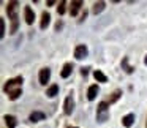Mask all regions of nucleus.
<instances>
[{
  "label": "nucleus",
  "instance_id": "obj_1",
  "mask_svg": "<svg viewBox=\"0 0 147 128\" xmlns=\"http://www.w3.org/2000/svg\"><path fill=\"white\" fill-rule=\"evenodd\" d=\"M108 119H109V103L101 101L98 104V108H96V120H98L100 123H103V122H106Z\"/></svg>",
  "mask_w": 147,
  "mask_h": 128
},
{
  "label": "nucleus",
  "instance_id": "obj_2",
  "mask_svg": "<svg viewBox=\"0 0 147 128\" xmlns=\"http://www.w3.org/2000/svg\"><path fill=\"white\" fill-rule=\"evenodd\" d=\"M21 84H22V76H18V77H14V79L7 81V84H5L3 90H5L7 93H11L13 90L21 89Z\"/></svg>",
  "mask_w": 147,
  "mask_h": 128
},
{
  "label": "nucleus",
  "instance_id": "obj_3",
  "mask_svg": "<svg viewBox=\"0 0 147 128\" xmlns=\"http://www.w3.org/2000/svg\"><path fill=\"white\" fill-rule=\"evenodd\" d=\"M18 8H19L18 2H10L7 7V13H8V18L11 19V22H18Z\"/></svg>",
  "mask_w": 147,
  "mask_h": 128
},
{
  "label": "nucleus",
  "instance_id": "obj_4",
  "mask_svg": "<svg viewBox=\"0 0 147 128\" xmlns=\"http://www.w3.org/2000/svg\"><path fill=\"white\" fill-rule=\"evenodd\" d=\"M87 54H89V49H87L86 44L76 46V49H74V57H76L78 60H82V59H86Z\"/></svg>",
  "mask_w": 147,
  "mask_h": 128
},
{
  "label": "nucleus",
  "instance_id": "obj_5",
  "mask_svg": "<svg viewBox=\"0 0 147 128\" xmlns=\"http://www.w3.org/2000/svg\"><path fill=\"white\" fill-rule=\"evenodd\" d=\"M73 109H74V100L71 95H68L67 98H65V103H63V112L67 115H71Z\"/></svg>",
  "mask_w": 147,
  "mask_h": 128
},
{
  "label": "nucleus",
  "instance_id": "obj_6",
  "mask_svg": "<svg viewBox=\"0 0 147 128\" xmlns=\"http://www.w3.org/2000/svg\"><path fill=\"white\" fill-rule=\"evenodd\" d=\"M24 19H26V22L29 24V26H32L33 21H35V13H33V10L30 7L24 8Z\"/></svg>",
  "mask_w": 147,
  "mask_h": 128
},
{
  "label": "nucleus",
  "instance_id": "obj_7",
  "mask_svg": "<svg viewBox=\"0 0 147 128\" xmlns=\"http://www.w3.org/2000/svg\"><path fill=\"white\" fill-rule=\"evenodd\" d=\"M40 84H43V86H46V82H49V77H51V70L49 68H43V70H40Z\"/></svg>",
  "mask_w": 147,
  "mask_h": 128
},
{
  "label": "nucleus",
  "instance_id": "obj_8",
  "mask_svg": "<svg viewBox=\"0 0 147 128\" xmlns=\"http://www.w3.org/2000/svg\"><path fill=\"white\" fill-rule=\"evenodd\" d=\"M49 22H51V14L46 13V11H43V14H41V22H40V29L45 30L46 27L49 26Z\"/></svg>",
  "mask_w": 147,
  "mask_h": 128
},
{
  "label": "nucleus",
  "instance_id": "obj_9",
  "mask_svg": "<svg viewBox=\"0 0 147 128\" xmlns=\"http://www.w3.org/2000/svg\"><path fill=\"white\" fill-rule=\"evenodd\" d=\"M45 119H46L45 112H40V111H33L32 114L29 115L30 122H40V120H45Z\"/></svg>",
  "mask_w": 147,
  "mask_h": 128
},
{
  "label": "nucleus",
  "instance_id": "obj_10",
  "mask_svg": "<svg viewBox=\"0 0 147 128\" xmlns=\"http://www.w3.org/2000/svg\"><path fill=\"white\" fill-rule=\"evenodd\" d=\"M96 93H98V86H96V84H93V86H90L89 90H87V98L92 101V100L96 98Z\"/></svg>",
  "mask_w": 147,
  "mask_h": 128
},
{
  "label": "nucleus",
  "instance_id": "obj_11",
  "mask_svg": "<svg viewBox=\"0 0 147 128\" xmlns=\"http://www.w3.org/2000/svg\"><path fill=\"white\" fill-rule=\"evenodd\" d=\"M134 119H136V117H134V114H127L123 119H122V123H123V127L130 128L131 125L134 123Z\"/></svg>",
  "mask_w": 147,
  "mask_h": 128
},
{
  "label": "nucleus",
  "instance_id": "obj_12",
  "mask_svg": "<svg viewBox=\"0 0 147 128\" xmlns=\"http://www.w3.org/2000/svg\"><path fill=\"white\" fill-rule=\"evenodd\" d=\"M5 122H7V127L8 128H16V125H18V120H16V117L14 115H5Z\"/></svg>",
  "mask_w": 147,
  "mask_h": 128
},
{
  "label": "nucleus",
  "instance_id": "obj_13",
  "mask_svg": "<svg viewBox=\"0 0 147 128\" xmlns=\"http://www.w3.org/2000/svg\"><path fill=\"white\" fill-rule=\"evenodd\" d=\"M82 2L81 0H76V2H71V16H76L78 11L81 10V7H82Z\"/></svg>",
  "mask_w": 147,
  "mask_h": 128
},
{
  "label": "nucleus",
  "instance_id": "obj_14",
  "mask_svg": "<svg viewBox=\"0 0 147 128\" xmlns=\"http://www.w3.org/2000/svg\"><path fill=\"white\" fill-rule=\"evenodd\" d=\"M46 95H48L49 98H54L55 95H59V86L57 84H52V86L46 90Z\"/></svg>",
  "mask_w": 147,
  "mask_h": 128
},
{
  "label": "nucleus",
  "instance_id": "obj_15",
  "mask_svg": "<svg viewBox=\"0 0 147 128\" xmlns=\"http://www.w3.org/2000/svg\"><path fill=\"white\" fill-rule=\"evenodd\" d=\"M105 8H106V3H105V2H96V3L93 5V8H92V13H93V14H100L103 10H105Z\"/></svg>",
  "mask_w": 147,
  "mask_h": 128
},
{
  "label": "nucleus",
  "instance_id": "obj_16",
  "mask_svg": "<svg viewBox=\"0 0 147 128\" xmlns=\"http://www.w3.org/2000/svg\"><path fill=\"white\" fill-rule=\"evenodd\" d=\"M71 71H73V65H71V63H65L63 68H62L60 76H62V77H68V76L71 74Z\"/></svg>",
  "mask_w": 147,
  "mask_h": 128
},
{
  "label": "nucleus",
  "instance_id": "obj_17",
  "mask_svg": "<svg viewBox=\"0 0 147 128\" xmlns=\"http://www.w3.org/2000/svg\"><path fill=\"white\" fill-rule=\"evenodd\" d=\"M93 77H95L98 82H108V77H106L105 73H103V71H100V70H95V71H93Z\"/></svg>",
  "mask_w": 147,
  "mask_h": 128
},
{
  "label": "nucleus",
  "instance_id": "obj_18",
  "mask_svg": "<svg viewBox=\"0 0 147 128\" xmlns=\"http://www.w3.org/2000/svg\"><path fill=\"white\" fill-rule=\"evenodd\" d=\"M21 95H22V89H16V90H13L11 93H8V98L10 100H18Z\"/></svg>",
  "mask_w": 147,
  "mask_h": 128
},
{
  "label": "nucleus",
  "instance_id": "obj_19",
  "mask_svg": "<svg viewBox=\"0 0 147 128\" xmlns=\"http://www.w3.org/2000/svg\"><path fill=\"white\" fill-rule=\"evenodd\" d=\"M122 67H123V70L127 71V73H133V70H134L133 67H130V65H128V59L127 57L122 59Z\"/></svg>",
  "mask_w": 147,
  "mask_h": 128
},
{
  "label": "nucleus",
  "instance_id": "obj_20",
  "mask_svg": "<svg viewBox=\"0 0 147 128\" xmlns=\"http://www.w3.org/2000/svg\"><path fill=\"white\" fill-rule=\"evenodd\" d=\"M120 95H122V92H120V90H115V92L112 93V96L109 98V104H111V103H115V101H117V100L120 98Z\"/></svg>",
  "mask_w": 147,
  "mask_h": 128
},
{
  "label": "nucleus",
  "instance_id": "obj_21",
  "mask_svg": "<svg viewBox=\"0 0 147 128\" xmlns=\"http://www.w3.org/2000/svg\"><path fill=\"white\" fill-rule=\"evenodd\" d=\"M65 5H67V2H60V3H59V7H57V13L59 14L65 13Z\"/></svg>",
  "mask_w": 147,
  "mask_h": 128
},
{
  "label": "nucleus",
  "instance_id": "obj_22",
  "mask_svg": "<svg viewBox=\"0 0 147 128\" xmlns=\"http://www.w3.org/2000/svg\"><path fill=\"white\" fill-rule=\"evenodd\" d=\"M0 30H2V33H0V36L3 38V36H5V21H3V19H0Z\"/></svg>",
  "mask_w": 147,
  "mask_h": 128
},
{
  "label": "nucleus",
  "instance_id": "obj_23",
  "mask_svg": "<svg viewBox=\"0 0 147 128\" xmlns=\"http://www.w3.org/2000/svg\"><path fill=\"white\" fill-rule=\"evenodd\" d=\"M87 73H89V68H81V74L82 76H87Z\"/></svg>",
  "mask_w": 147,
  "mask_h": 128
},
{
  "label": "nucleus",
  "instance_id": "obj_24",
  "mask_svg": "<svg viewBox=\"0 0 147 128\" xmlns=\"http://www.w3.org/2000/svg\"><path fill=\"white\" fill-rule=\"evenodd\" d=\"M144 63H146V65H147V55H146V59H144Z\"/></svg>",
  "mask_w": 147,
  "mask_h": 128
},
{
  "label": "nucleus",
  "instance_id": "obj_25",
  "mask_svg": "<svg viewBox=\"0 0 147 128\" xmlns=\"http://www.w3.org/2000/svg\"><path fill=\"white\" fill-rule=\"evenodd\" d=\"M68 128H78V127H68Z\"/></svg>",
  "mask_w": 147,
  "mask_h": 128
}]
</instances>
